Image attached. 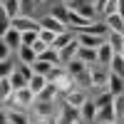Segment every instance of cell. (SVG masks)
Instances as JSON below:
<instances>
[{
    "label": "cell",
    "instance_id": "6da1fadb",
    "mask_svg": "<svg viewBox=\"0 0 124 124\" xmlns=\"http://www.w3.org/2000/svg\"><path fill=\"white\" fill-rule=\"evenodd\" d=\"M72 13L82 15L85 20H89V23H94V20H99V13H97V5L94 0H72V3H65Z\"/></svg>",
    "mask_w": 124,
    "mask_h": 124
},
{
    "label": "cell",
    "instance_id": "7a4b0ae2",
    "mask_svg": "<svg viewBox=\"0 0 124 124\" xmlns=\"http://www.w3.org/2000/svg\"><path fill=\"white\" fill-rule=\"evenodd\" d=\"M87 102H89V92L82 89V87H75L72 92H67V94H65V104H67L70 109H75V112H79Z\"/></svg>",
    "mask_w": 124,
    "mask_h": 124
},
{
    "label": "cell",
    "instance_id": "3957f363",
    "mask_svg": "<svg viewBox=\"0 0 124 124\" xmlns=\"http://www.w3.org/2000/svg\"><path fill=\"white\" fill-rule=\"evenodd\" d=\"M10 27L20 30V32H40L42 30V25H40V17H32V15H20L15 20H10Z\"/></svg>",
    "mask_w": 124,
    "mask_h": 124
},
{
    "label": "cell",
    "instance_id": "277c9868",
    "mask_svg": "<svg viewBox=\"0 0 124 124\" xmlns=\"http://www.w3.org/2000/svg\"><path fill=\"white\" fill-rule=\"evenodd\" d=\"M40 25H42V30H52L55 35H62V32H67V30H70V27L62 23L60 17H55L52 13H47V15L40 17Z\"/></svg>",
    "mask_w": 124,
    "mask_h": 124
},
{
    "label": "cell",
    "instance_id": "5b68a950",
    "mask_svg": "<svg viewBox=\"0 0 124 124\" xmlns=\"http://www.w3.org/2000/svg\"><path fill=\"white\" fill-rule=\"evenodd\" d=\"M109 85V67H92V89H107Z\"/></svg>",
    "mask_w": 124,
    "mask_h": 124
},
{
    "label": "cell",
    "instance_id": "8992f818",
    "mask_svg": "<svg viewBox=\"0 0 124 124\" xmlns=\"http://www.w3.org/2000/svg\"><path fill=\"white\" fill-rule=\"evenodd\" d=\"M0 40H3V42L13 50V52H17V50L23 47V32H20V30H15V27H10L8 32H3V35H0Z\"/></svg>",
    "mask_w": 124,
    "mask_h": 124
},
{
    "label": "cell",
    "instance_id": "52a82bcc",
    "mask_svg": "<svg viewBox=\"0 0 124 124\" xmlns=\"http://www.w3.org/2000/svg\"><path fill=\"white\" fill-rule=\"evenodd\" d=\"M3 124H32L27 112L20 109H3Z\"/></svg>",
    "mask_w": 124,
    "mask_h": 124
},
{
    "label": "cell",
    "instance_id": "ba28073f",
    "mask_svg": "<svg viewBox=\"0 0 124 124\" xmlns=\"http://www.w3.org/2000/svg\"><path fill=\"white\" fill-rule=\"evenodd\" d=\"M0 10L10 17V20H15V17H20V15H25L23 10H25V5H23V0H5L3 5H0Z\"/></svg>",
    "mask_w": 124,
    "mask_h": 124
},
{
    "label": "cell",
    "instance_id": "9c48e42d",
    "mask_svg": "<svg viewBox=\"0 0 124 124\" xmlns=\"http://www.w3.org/2000/svg\"><path fill=\"white\" fill-rule=\"evenodd\" d=\"M77 40L82 47H92V50H99L107 42V37H97V35H87V32H77Z\"/></svg>",
    "mask_w": 124,
    "mask_h": 124
},
{
    "label": "cell",
    "instance_id": "30bf717a",
    "mask_svg": "<svg viewBox=\"0 0 124 124\" xmlns=\"http://www.w3.org/2000/svg\"><path fill=\"white\" fill-rule=\"evenodd\" d=\"M37 60H40V55L35 52L32 47H27V45H23V47L17 50V62H20V65H35Z\"/></svg>",
    "mask_w": 124,
    "mask_h": 124
},
{
    "label": "cell",
    "instance_id": "8fae6325",
    "mask_svg": "<svg viewBox=\"0 0 124 124\" xmlns=\"http://www.w3.org/2000/svg\"><path fill=\"white\" fill-rule=\"evenodd\" d=\"M79 40H77V35H75V40H72V42L65 47V50H60V57H62V65H67L70 60H75L77 57V52H79Z\"/></svg>",
    "mask_w": 124,
    "mask_h": 124
},
{
    "label": "cell",
    "instance_id": "7c38bea8",
    "mask_svg": "<svg viewBox=\"0 0 124 124\" xmlns=\"http://www.w3.org/2000/svg\"><path fill=\"white\" fill-rule=\"evenodd\" d=\"M77 57L85 62L87 67H97L99 65V57H97V50H92V47H79V52H77Z\"/></svg>",
    "mask_w": 124,
    "mask_h": 124
},
{
    "label": "cell",
    "instance_id": "4fadbf2b",
    "mask_svg": "<svg viewBox=\"0 0 124 124\" xmlns=\"http://www.w3.org/2000/svg\"><path fill=\"white\" fill-rule=\"evenodd\" d=\"M114 55H117V52H114V47H112L109 42H104V45L97 50V57H99V65H102V67H109L112 60H114Z\"/></svg>",
    "mask_w": 124,
    "mask_h": 124
},
{
    "label": "cell",
    "instance_id": "5bb4252c",
    "mask_svg": "<svg viewBox=\"0 0 124 124\" xmlns=\"http://www.w3.org/2000/svg\"><path fill=\"white\" fill-rule=\"evenodd\" d=\"M107 89L112 92V94H124V77H119V75H114V72H109V85H107Z\"/></svg>",
    "mask_w": 124,
    "mask_h": 124
},
{
    "label": "cell",
    "instance_id": "9a60e30c",
    "mask_svg": "<svg viewBox=\"0 0 124 124\" xmlns=\"http://www.w3.org/2000/svg\"><path fill=\"white\" fill-rule=\"evenodd\" d=\"M47 85H50V82H47V77H45V75H32V77H30V85H27V87H30V89H32L35 94L40 97V94H42V89H45Z\"/></svg>",
    "mask_w": 124,
    "mask_h": 124
},
{
    "label": "cell",
    "instance_id": "2e32d148",
    "mask_svg": "<svg viewBox=\"0 0 124 124\" xmlns=\"http://www.w3.org/2000/svg\"><path fill=\"white\" fill-rule=\"evenodd\" d=\"M97 112H99V107L94 104V99H89L87 104L79 109V114H82V119H85V122H97Z\"/></svg>",
    "mask_w": 124,
    "mask_h": 124
},
{
    "label": "cell",
    "instance_id": "e0dca14e",
    "mask_svg": "<svg viewBox=\"0 0 124 124\" xmlns=\"http://www.w3.org/2000/svg\"><path fill=\"white\" fill-rule=\"evenodd\" d=\"M65 67H67V72H70V77H79L82 72H87V70H89V67L85 65V62L79 60V57H75V60H70V62H67Z\"/></svg>",
    "mask_w": 124,
    "mask_h": 124
},
{
    "label": "cell",
    "instance_id": "ac0fdd59",
    "mask_svg": "<svg viewBox=\"0 0 124 124\" xmlns=\"http://www.w3.org/2000/svg\"><path fill=\"white\" fill-rule=\"evenodd\" d=\"M104 122H117V114H114V102L109 107H102L97 112V122L94 124H104Z\"/></svg>",
    "mask_w": 124,
    "mask_h": 124
},
{
    "label": "cell",
    "instance_id": "d6986e66",
    "mask_svg": "<svg viewBox=\"0 0 124 124\" xmlns=\"http://www.w3.org/2000/svg\"><path fill=\"white\" fill-rule=\"evenodd\" d=\"M107 42L114 47V52L119 55L122 47H124V32H114V30H109V32H107Z\"/></svg>",
    "mask_w": 124,
    "mask_h": 124
},
{
    "label": "cell",
    "instance_id": "ffe728a7",
    "mask_svg": "<svg viewBox=\"0 0 124 124\" xmlns=\"http://www.w3.org/2000/svg\"><path fill=\"white\" fill-rule=\"evenodd\" d=\"M40 60H42V62H47V65H52V67L62 65V57H60V52H57V50H52V47H50V50H45V52L40 55ZM62 67H65V65H62Z\"/></svg>",
    "mask_w": 124,
    "mask_h": 124
},
{
    "label": "cell",
    "instance_id": "44dd1931",
    "mask_svg": "<svg viewBox=\"0 0 124 124\" xmlns=\"http://www.w3.org/2000/svg\"><path fill=\"white\" fill-rule=\"evenodd\" d=\"M104 25L109 27V30H114V32H124V17L117 13V15H109V17H104Z\"/></svg>",
    "mask_w": 124,
    "mask_h": 124
},
{
    "label": "cell",
    "instance_id": "7402d4cb",
    "mask_svg": "<svg viewBox=\"0 0 124 124\" xmlns=\"http://www.w3.org/2000/svg\"><path fill=\"white\" fill-rule=\"evenodd\" d=\"M112 102H114V94H112L109 89H99V94L94 97V104H97L99 109H102V107H109Z\"/></svg>",
    "mask_w": 124,
    "mask_h": 124
},
{
    "label": "cell",
    "instance_id": "603a6c76",
    "mask_svg": "<svg viewBox=\"0 0 124 124\" xmlns=\"http://www.w3.org/2000/svg\"><path fill=\"white\" fill-rule=\"evenodd\" d=\"M10 82H13V87H15V92L30 85V79H27V77H25V75H23V72H20V70H15L13 75H10Z\"/></svg>",
    "mask_w": 124,
    "mask_h": 124
},
{
    "label": "cell",
    "instance_id": "cb8c5ba5",
    "mask_svg": "<svg viewBox=\"0 0 124 124\" xmlns=\"http://www.w3.org/2000/svg\"><path fill=\"white\" fill-rule=\"evenodd\" d=\"M57 94H60V89H57L55 85H47L37 99H42V102H57Z\"/></svg>",
    "mask_w": 124,
    "mask_h": 124
},
{
    "label": "cell",
    "instance_id": "d4e9b609",
    "mask_svg": "<svg viewBox=\"0 0 124 124\" xmlns=\"http://www.w3.org/2000/svg\"><path fill=\"white\" fill-rule=\"evenodd\" d=\"M114 114H117V122L124 124V94L114 97Z\"/></svg>",
    "mask_w": 124,
    "mask_h": 124
},
{
    "label": "cell",
    "instance_id": "484cf974",
    "mask_svg": "<svg viewBox=\"0 0 124 124\" xmlns=\"http://www.w3.org/2000/svg\"><path fill=\"white\" fill-rule=\"evenodd\" d=\"M109 72L124 77V57H122V55H114V60H112V65H109Z\"/></svg>",
    "mask_w": 124,
    "mask_h": 124
},
{
    "label": "cell",
    "instance_id": "4316f807",
    "mask_svg": "<svg viewBox=\"0 0 124 124\" xmlns=\"http://www.w3.org/2000/svg\"><path fill=\"white\" fill-rule=\"evenodd\" d=\"M119 13V0H109V3L104 5V8H102V20H104V17H109V15H117Z\"/></svg>",
    "mask_w": 124,
    "mask_h": 124
},
{
    "label": "cell",
    "instance_id": "83f0119b",
    "mask_svg": "<svg viewBox=\"0 0 124 124\" xmlns=\"http://www.w3.org/2000/svg\"><path fill=\"white\" fill-rule=\"evenodd\" d=\"M52 15H55V17H60L62 23L67 25V17H70V8H67L65 3H62V5H55V8H52Z\"/></svg>",
    "mask_w": 124,
    "mask_h": 124
},
{
    "label": "cell",
    "instance_id": "f1b7e54d",
    "mask_svg": "<svg viewBox=\"0 0 124 124\" xmlns=\"http://www.w3.org/2000/svg\"><path fill=\"white\" fill-rule=\"evenodd\" d=\"M50 70H52V65H47V62H42V60H37L35 62V65H32V72H35V75H50Z\"/></svg>",
    "mask_w": 124,
    "mask_h": 124
},
{
    "label": "cell",
    "instance_id": "f546056e",
    "mask_svg": "<svg viewBox=\"0 0 124 124\" xmlns=\"http://www.w3.org/2000/svg\"><path fill=\"white\" fill-rule=\"evenodd\" d=\"M37 40H40V32H35V30L32 32H23V45H27V47H32Z\"/></svg>",
    "mask_w": 124,
    "mask_h": 124
},
{
    "label": "cell",
    "instance_id": "4dcf8cb0",
    "mask_svg": "<svg viewBox=\"0 0 124 124\" xmlns=\"http://www.w3.org/2000/svg\"><path fill=\"white\" fill-rule=\"evenodd\" d=\"M40 40H42V42H47L50 47L55 45V40H57V35L52 32V30H40Z\"/></svg>",
    "mask_w": 124,
    "mask_h": 124
},
{
    "label": "cell",
    "instance_id": "1f68e13d",
    "mask_svg": "<svg viewBox=\"0 0 124 124\" xmlns=\"http://www.w3.org/2000/svg\"><path fill=\"white\" fill-rule=\"evenodd\" d=\"M32 50H35V52H37V55H42V52H45V50H50V45H47V42H42V40H37V42L32 45Z\"/></svg>",
    "mask_w": 124,
    "mask_h": 124
},
{
    "label": "cell",
    "instance_id": "d6a6232c",
    "mask_svg": "<svg viewBox=\"0 0 124 124\" xmlns=\"http://www.w3.org/2000/svg\"><path fill=\"white\" fill-rule=\"evenodd\" d=\"M60 119H32V124H57Z\"/></svg>",
    "mask_w": 124,
    "mask_h": 124
},
{
    "label": "cell",
    "instance_id": "836d02e7",
    "mask_svg": "<svg viewBox=\"0 0 124 124\" xmlns=\"http://www.w3.org/2000/svg\"><path fill=\"white\" fill-rule=\"evenodd\" d=\"M40 5H45V0H35V8H40Z\"/></svg>",
    "mask_w": 124,
    "mask_h": 124
},
{
    "label": "cell",
    "instance_id": "e575fe53",
    "mask_svg": "<svg viewBox=\"0 0 124 124\" xmlns=\"http://www.w3.org/2000/svg\"><path fill=\"white\" fill-rule=\"evenodd\" d=\"M104 124H119V122H104Z\"/></svg>",
    "mask_w": 124,
    "mask_h": 124
},
{
    "label": "cell",
    "instance_id": "d590c367",
    "mask_svg": "<svg viewBox=\"0 0 124 124\" xmlns=\"http://www.w3.org/2000/svg\"><path fill=\"white\" fill-rule=\"evenodd\" d=\"M70 124H82V122H77V119H75V122H70Z\"/></svg>",
    "mask_w": 124,
    "mask_h": 124
},
{
    "label": "cell",
    "instance_id": "8d00e7d4",
    "mask_svg": "<svg viewBox=\"0 0 124 124\" xmlns=\"http://www.w3.org/2000/svg\"><path fill=\"white\" fill-rule=\"evenodd\" d=\"M62 3H72V0H62Z\"/></svg>",
    "mask_w": 124,
    "mask_h": 124
},
{
    "label": "cell",
    "instance_id": "74e56055",
    "mask_svg": "<svg viewBox=\"0 0 124 124\" xmlns=\"http://www.w3.org/2000/svg\"><path fill=\"white\" fill-rule=\"evenodd\" d=\"M0 3H5V0H0Z\"/></svg>",
    "mask_w": 124,
    "mask_h": 124
}]
</instances>
